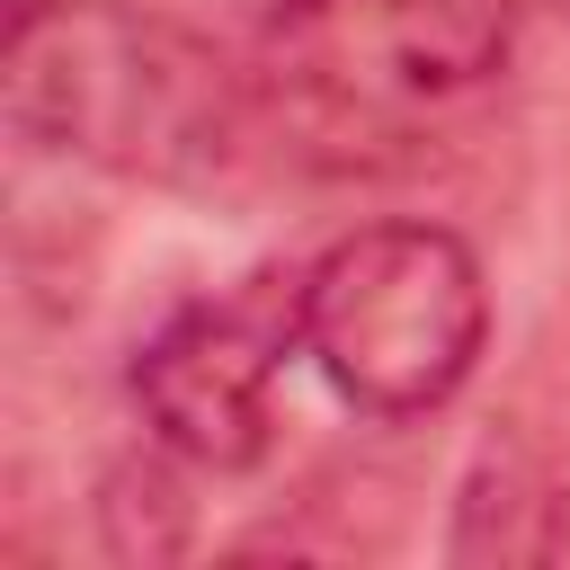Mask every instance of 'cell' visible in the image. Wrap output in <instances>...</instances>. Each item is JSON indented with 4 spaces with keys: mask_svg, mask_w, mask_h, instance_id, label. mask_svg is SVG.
Returning <instances> with one entry per match:
<instances>
[{
    "mask_svg": "<svg viewBox=\"0 0 570 570\" xmlns=\"http://www.w3.org/2000/svg\"><path fill=\"white\" fill-rule=\"evenodd\" d=\"M543 9H561V18H570V0H543Z\"/></svg>",
    "mask_w": 570,
    "mask_h": 570,
    "instance_id": "ba28073f",
    "label": "cell"
},
{
    "mask_svg": "<svg viewBox=\"0 0 570 570\" xmlns=\"http://www.w3.org/2000/svg\"><path fill=\"white\" fill-rule=\"evenodd\" d=\"M53 0H9V27H27V18H45Z\"/></svg>",
    "mask_w": 570,
    "mask_h": 570,
    "instance_id": "52a82bcc",
    "label": "cell"
},
{
    "mask_svg": "<svg viewBox=\"0 0 570 570\" xmlns=\"http://www.w3.org/2000/svg\"><path fill=\"white\" fill-rule=\"evenodd\" d=\"M169 463H178V454H160V463H116V472H107V490H98L107 552H125V561H160V552L187 543V499H178Z\"/></svg>",
    "mask_w": 570,
    "mask_h": 570,
    "instance_id": "8992f818",
    "label": "cell"
},
{
    "mask_svg": "<svg viewBox=\"0 0 570 570\" xmlns=\"http://www.w3.org/2000/svg\"><path fill=\"white\" fill-rule=\"evenodd\" d=\"M294 338L365 419L445 410L490 347V285L445 223H356L294 276Z\"/></svg>",
    "mask_w": 570,
    "mask_h": 570,
    "instance_id": "7a4b0ae2",
    "label": "cell"
},
{
    "mask_svg": "<svg viewBox=\"0 0 570 570\" xmlns=\"http://www.w3.org/2000/svg\"><path fill=\"white\" fill-rule=\"evenodd\" d=\"M0 98L27 151L125 187H223L249 151V80L214 36L142 0H53L0 36Z\"/></svg>",
    "mask_w": 570,
    "mask_h": 570,
    "instance_id": "6da1fadb",
    "label": "cell"
},
{
    "mask_svg": "<svg viewBox=\"0 0 570 570\" xmlns=\"http://www.w3.org/2000/svg\"><path fill=\"white\" fill-rule=\"evenodd\" d=\"M294 303L267 312L249 294L232 303H178L134 347V410L160 454L187 472H249L276 445V356H285Z\"/></svg>",
    "mask_w": 570,
    "mask_h": 570,
    "instance_id": "277c9868",
    "label": "cell"
},
{
    "mask_svg": "<svg viewBox=\"0 0 570 570\" xmlns=\"http://www.w3.org/2000/svg\"><path fill=\"white\" fill-rule=\"evenodd\" d=\"M525 0H276L267 80L294 116L401 134L508 71Z\"/></svg>",
    "mask_w": 570,
    "mask_h": 570,
    "instance_id": "3957f363",
    "label": "cell"
},
{
    "mask_svg": "<svg viewBox=\"0 0 570 570\" xmlns=\"http://www.w3.org/2000/svg\"><path fill=\"white\" fill-rule=\"evenodd\" d=\"M570 543V490L561 463L543 454V436L525 428H490L463 490H454V525H445V561H499V570H534Z\"/></svg>",
    "mask_w": 570,
    "mask_h": 570,
    "instance_id": "5b68a950",
    "label": "cell"
}]
</instances>
